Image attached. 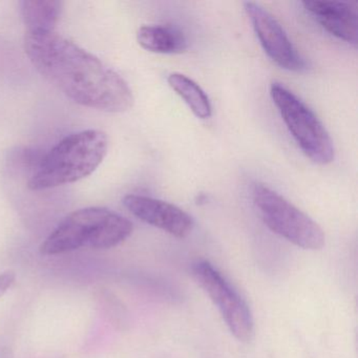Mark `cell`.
Masks as SVG:
<instances>
[{
  "label": "cell",
  "mask_w": 358,
  "mask_h": 358,
  "mask_svg": "<svg viewBox=\"0 0 358 358\" xmlns=\"http://www.w3.org/2000/svg\"><path fill=\"white\" fill-rule=\"evenodd\" d=\"M24 52L37 72L75 103L115 114L133 108L135 99L127 81L66 37L27 33Z\"/></svg>",
  "instance_id": "cell-1"
},
{
  "label": "cell",
  "mask_w": 358,
  "mask_h": 358,
  "mask_svg": "<svg viewBox=\"0 0 358 358\" xmlns=\"http://www.w3.org/2000/svg\"><path fill=\"white\" fill-rule=\"evenodd\" d=\"M108 150V136L100 129L66 136L39 161L29 179V189H52L89 177L103 162Z\"/></svg>",
  "instance_id": "cell-2"
},
{
  "label": "cell",
  "mask_w": 358,
  "mask_h": 358,
  "mask_svg": "<svg viewBox=\"0 0 358 358\" xmlns=\"http://www.w3.org/2000/svg\"><path fill=\"white\" fill-rule=\"evenodd\" d=\"M129 220L102 207L78 209L66 215L41 244L43 255H58L89 247L106 250L122 244L133 234Z\"/></svg>",
  "instance_id": "cell-3"
},
{
  "label": "cell",
  "mask_w": 358,
  "mask_h": 358,
  "mask_svg": "<svg viewBox=\"0 0 358 358\" xmlns=\"http://www.w3.org/2000/svg\"><path fill=\"white\" fill-rule=\"evenodd\" d=\"M270 95L289 133L303 155L318 165L332 163L334 144L313 110L282 83H272Z\"/></svg>",
  "instance_id": "cell-4"
},
{
  "label": "cell",
  "mask_w": 358,
  "mask_h": 358,
  "mask_svg": "<svg viewBox=\"0 0 358 358\" xmlns=\"http://www.w3.org/2000/svg\"><path fill=\"white\" fill-rule=\"evenodd\" d=\"M252 199L264 223L274 234L306 250H320L326 244L320 226L271 188L255 184Z\"/></svg>",
  "instance_id": "cell-5"
},
{
  "label": "cell",
  "mask_w": 358,
  "mask_h": 358,
  "mask_svg": "<svg viewBox=\"0 0 358 358\" xmlns=\"http://www.w3.org/2000/svg\"><path fill=\"white\" fill-rule=\"evenodd\" d=\"M192 276L217 306L228 329L238 341L249 343L255 337L252 312L229 280L209 262L192 264Z\"/></svg>",
  "instance_id": "cell-6"
},
{
  "label": "cell",
  "mask_w": 358,
  "mask_h": 358,
  "mask_svg": "<svg viewBox=\"0 0 358 358\" xmlns=\"http://www.w3.org/2000/svg\"><path fill=\"white\" fill-rule=\"evenodd\" d=\"M244 9L262 48L272 62L290 72L303 73L308 70L305 58L299 54L282 24L271 13L253 1L244 3Z\"/></svg>",
  "instance_id": "cell-7"
},
{
  "label": "cell",
  "mask_w": 358,
  "mask_h": 358,
  "mask_svg": "<svg viewBox=\"0 0 358 358\" xmlns=\"http://www.w3.org/2000/svg\"><path fill=\"white\" fill-rule=\"evenodd\" d=\"M123 205L137 219L176 238H186L194 229L192 217L171 203L150 196L127 194L123 199Z\"/></svg>",
  "instance_id": "cell-8"
},
{
  "label": "cell",
  "mask_w": 358,
  "mask_h": 358,
  "mask_svg": "<svg viewBox=\"0 0 358 358\" xmlns=\"http://www.w3.org/2000/svg\"><path fill=\"white\" fill-rule=\"evenodd\" d=\"M301 5L329 34L349 45H357L358 16L353 6L318 0H307Z\"/></svg>",
  "instance_id": "cell-9"
},
{
  "label": "cell",
  "mask_w": 358,
  "mask_h": 358,
  "mask_svg": "<svg viewBox=\"0 0 358 358\" xmlns=\"http://www.w3.org/2000/svg\"><path fill=\"white\" fill-rule=\"evenodd\" d=\"M138 43L146 51L157 54H181L187 50V39L179 29L150 24L138 30Z\"/></svg>",
  "instance_id": "cell-10"
},
{
  "label": "cell",
  "mask_w": 358,
  "mask_h": 358,
  "mask_svg": "<svg viewBox=\"0 0 358 358\" xmlns=\"http://www.w3.org/2000/svg\"><path fill=\"white\" fill-rule=\"evenodd\" d=\"M64 3L58 0H24L20 3V13L28 32H55L62 15Z\"/></svg>",
  "instance_id": "cell-11"
},
{
  "label": "cell",
  "mask_w": 358,
  "mask_h": 358,
  "mask_svg": "<svg viewBox=\"0 0 358 358\" xmlns=\"http://www.w3.org/2000/svg\"><path fill=\"white\" fill-rule=\"evenodd\" d=\"M167 83L187 104L194 116L200 119L210 118L213 115L210 100L198 83L180 73L169 75Z\"/></svg>",
  "instance_id": "cell-12"
},
{
  "label": "cell",
  "mask_w": 358,
  "mask_h": 358,
  "mask_svg": "<svg viewBox=\"0 0 358 358\" xmlns=\"http://www.w3.org/2000/svg\"><path fill=\"white\" fill-rule=\"evenodd\" d=\"M16 274L12 270L0 273V297H3L15 282Z\"/></svg>",
  "instance_id": "cell-13"
}]
</instances>
